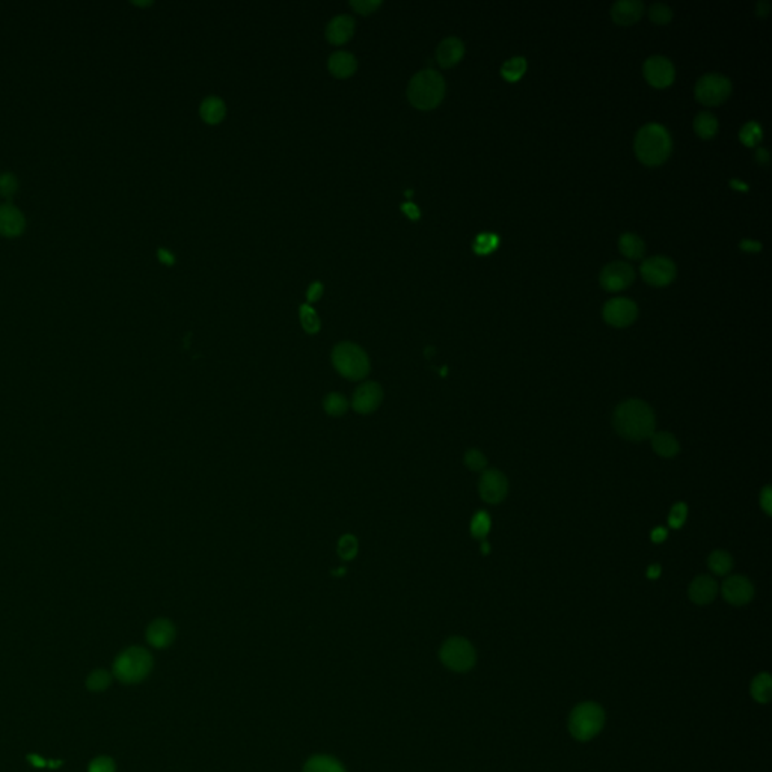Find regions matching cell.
Segmentation results:
<instances>
[{
    "label": "cell",
    "instance_id": "obj_51",
    "mask_svg": "<svg viewBox=\"0 0 772 772\" xmlns=\"http://www.w3.org/2000/svg\"><path fill=\"white\" fill-rule=\"evenodd\" d=\"M756 157H757V160H759L760 163H766V162H769V153L765 150V148H757Z\"/></svg>",
    "mask_w": 772,
    "mask_h": 772
},
{
    "label": "cell",
    "instance_id": "obj_9",
    "mask_svg": "<svg viewBox=\"0 0 772 772\" xmlns=\"http://www.w3.org/2000/svg\"><path fill=\"white\" fill-rule=\"evenodd\" d=\"M641 275L649 284L663 287L673 281L677 273V268L673 259L664 255H653L646 258L639 267Z\"/></svg>",
    "mask_w": 772,
    "mask_h": 772
},
{
    "label": "cell",
    "instance_id": "obj_23",
    "mask_svg": "<svg viewBox=\"0 0 772 772\" xmlns=\"http://www.w3.org/2000/svg\"><path fill=\"white\" fill-rule=\"evenodd\" d=\"M302 772H346L338 759L329 755H315L305 762Z\"/></svg>",
    "mask_w": 772,
    "mask_h": 772
},
{
    "label": "cell",
    "instance_id": "obj_21",
    "mask_svg": "<svg viewBox=\"0 0 772 772\" xmlns=\"http://www.w3.org/2000/svg\"><path fill=\"white\" fill-rule=\"evenodd\" d=\"M353 31H355V20L350 15H338L328 24L326 35L332 44L340 45L351 38Z\"/></svg>",
    "mask_w": 772,
    "mask_h": 772
},
{
    "label": "cell",
    "instance_id": "obj_29",
    "mask_svg": "<svg viewBox=\"0 0 772 772\" xmlns=\"http://www.w3.org/2000/svg\"><path fill=\"white\" fill-rule=\"evenodd\" d=\"M708 564H709V569L715 573V575H720V576H724L732 572L733 569V558L729 552L725 551H713L711 555H709V560H708Z\"/></svg>",
    "mask_w": 772,
    "mask_h": 772
},
{
    "label": "cell",
    "instance_id": "obj_49",
    "mask_svg": "<svg viewBox=\"0 0 772 772\" xmlns=\"http://www.w3.org/2000/svg\"><path fill=\"white\" fill-rule=\"evenodd\" d=\"M650 537H652V540L655 543H661L667 538V529L663 528V527H658V528L653 529L652 534H650Z\"/></svg>",
    "mask_w": 772,
    "mask_h": 772
},
{
    "label": "cell",
    "instance_id": "obj_17",
    "mask_svg": "<svg viewBox=\"0 0 772 772\" xmlns=\"http://www.w3.org/2000/svg\"><path fill=\"white\" fill-rule=\"evenodd\" d=\"M718 594V584L712 576L702 575L691 582L688 589V596L697 605H708Z\"/></svg>",
    "mask_w": 772,
    "mask_h": 772
},
{
    "label": "cell",
    "instance_id": "obj_36",
    "mask_svg": "<svg viewBox=\"0 0 772 772\" xmlns=\"http://www.w3.org/2000/svg\"><path fill=\"white\" fill-rule=\"evenodd\" d=\"M301 321L303 329L308 333H315L320 331V319L310 305L301 306Z\"/></svg>",
    "mask_w": 772,
    "mask_h": 772
},
{
    "label": "cell",
    "instance_id": "obj_27",
    "mask_svg": "<svg viewBox=\"0 0 772 772\" xmlns=\"http://www.w3.org/2000/svg\"><path fill=\"white\" fill-rule=\"evenodd\" d=\"M694 128H695V133L699 135L700 137L709 139L715 133H717L718 119L709 110L699 112V114H697L695 118H694Z\"/></svg>",
    "mask_w": 772,
    "mask_h": 772
},
{
    "label": "cell",
    "instance_id": "obj_39",
    "mask_svg": "<svg viewBox=\"0 0 772 772\" xmlns=\"http://www.w3.org/2000/svg\"><path fill=\"white\" fill-rule=\"evenodd\" d=\"M358 552V542L353 536H342L338 543V554L342 560H351Z\"/></svg>",
    "mask_w": 772,
    "mask_h": 772
},
{
    "label": "cell",
    "instance_id": "obj_43",
    "mask_svg": "<svg viewBox=\"0 0 772 772\" xmlns=\"http://www.w3.org/2000/svg\"><path fill=\"white\" fill-rule=\"evenodd\" d=\"M350 5L356 9V11L359 14H371L374 13L376 9L382 5V2H379V0H351Z\"/></svg>",
    "mask_w": 772,
    "mask_h": 772
},
{
    "label": "cell",
    "instance_id": "obj_20",
    "mask_svg": "<svg viewBox=\"0 0 772 772\" xmlns=\"http://www.w3.org/2000/svg\"><path fill=\"white\" fill-rule=\"evenodd\" d=\"M463 53H464L463 41L457 38V36H448V38L442 40L441 44L438 45L436 58H438L441 67L448 68L462 59Z\"/></svg>",
    "mask_w": 772,
    "mask_h": 772
},
{
    "label": "cell",
    "instance_id": "obj_3",
    "mask_svg": "<svg viewBox=\"0 0 772 772\" xmlns=\"http://www.w3.org/2000/svg\"><path fill=\"white\" fill-rule=\"evenodd\" d=\"M445 96V80L436 70H423L412 77L407 88V97L418 109H433Z\"/></svg>",
    "mask_w": 772,
    "mask_h": 772
},
{
    "label": "cell",
    "instance_id": "obj_1",
    "mask_svg": "<svg viewBox=\"0 0 772 772\" xmlns=\"http://www.w3.org/2000/svg\"><path fill=\"white\" fill-rule=\"evenodd\" d=\"M612 424L616 432L628 441L641 442L652 438L656 427L653 409L643 400L630 398L617 406Z\"/></svg>",
    "mask_w": 772,
    "mask_h": 772
},
{
    "label": "cell",
    "instance_id": "obj_53",
    "mask_svg": "<svg viewBox=\"0 0 772 772\" xmlns=\"http://www.w3.org/2000/svg\"><path fill=\"white\" fill-rule=\"evenodd\" d=\"M769 6H771V5H769V2H766V0H760V2H757V11H759V14H762V15L768 14V13H769Z\"/></svg>",
    "mask_w": 772,
    "mask_h": 772
},
{
    "label": "cell",
    "instance_id": "obj_8",
    "mask_svg": "<svg viewBox=\"0 0 772 772\" xmlns=\"http://www.w3.org/2000/svg\"><path fill=\"white\" fill-rule=\"evenodd\" d=\"M732 80L721 73H706L695 83V97L703 105L715 106L727 100L732 94Z\"/></svg>",
    "mask_w": 772,
    "mask_h": 772
},
{
    "label": "cell",
    "instance_id": "obj_50",
    "mask_svg": "<svg viewBox=\"0 0 772 772\" xmlns=\"http://www.w3.org/2000/svg\"><path fill=\"white\" fill-rule=\"evenodd\" d=\"M159 258H160V262H162L163 264H167V266H171V264L175 262L174 255L169 252V250H166V249H159Z\"/></svg>",
    "mask_w": 772,
    "mask_h": 772
},
{
    "label": "cell",
    "instance_id": "obj_40",
    "mask_svg": "<svg viewBox=\"0 0 772 772\" xmlns=\"http://www.w3.org/2000/svg\"><path fill=\"white\" fill-rule=\"evenodd\" d=\"M688 516V507L683 502H677L672 507V511L668 515V524L672 528H682Z\"/></svg>",
    "mask_w": 772,
    "mask_h": 772
},
{
    "label": "cell",
    "instance_id": "obj_28",
    "mask_svg": "<svg viewBox=\"0 0 772 772\" xmlns=\"http://www.w3.org/2000/svg\"><path fill=\"white\" fill-rule=\"evenodd\" d=\"M751 695L759 703H769L772 697V682L769 673H760L751 683Z\"/></svg>",
    "mask_w": 772,
    "mask_h": 772
},
{
    "label": "cell",
    "instance_id": "obj_24",
    "mask_svg": "<svg viewBox=\"0 0 772 772\" xmlns=\"http://www.w3.org/2000/svg\"><path fill=\"white\" fill-rule=\"evenodd\" d=\"M652 446L658 455L661 457H674L681 451V445L676 436L668 432H658L652 434Z\"/></svg>",
    "mask_w": 772,
    "mask_h": 772
},
{
    "label": "cell",
    "instance_id": "obj_35",
    "mask_svg": "<svg viewBox=\"0 0 772 772\" xmlns=\"http://www.w3.org/2000/svg\"><path fill=\"white\" fill-rule=\"evenodd\" d=\"M499 243V237L494 232H483L478 234L476 241H474V250L478 254H489L492 250L497 249Z\"/></svg>",
    "mask_w": 772,
    "mask_h": 772
},
{
    "label": "cell",
    "instance_id": "obj_19",
    "mask_svg": "<svg viewBox=\"0 0 772 772\" xmlns=\"http://www.w3.org/2000/svg\"><path fill=\"white\" fill-rule=\"evenodd\" d=\"M644 13V3L641 0H617L611 6V15L619 24H632Z\"/></svg>",
    "mask_w": 772,
    "mask_h": 772
},
{
    "label": "cell",
    "instance_id": "obj_41",
    "mask_svg": "<svg viewBox=\"0 0 772 772\" xmlns=\"http://www.w3.org/2000/svg\"><path fill=\"white\" fill-rule=\"evenodd\" d=\"M18 189V180L17 176L9 174V172H5L0 175V195L2 197H13V195L17 192Z\"/></svg>",
    "mask_w": 772,
    "mask_h": 772
},
{
    "label": "cell",
    "instance_id": "obj_10",
    "mask_svg": "<svg viewBox=\"0 0 772 772\" xmlns=\"http://www.w3.org/2000/svg\"><path fill=\"white\" fill-rule=\"evenodd\" d=\"M638 315L637 303L629 297H614L603 306V319L611 326L626 328Z\"/></svg>",
    "mask_w": 772,
    "mask_h": 772
},
{
    "label": "cell",
    "instance_id": "obj_31",
    "mask_svg": "<svg viewBox=\"0 0 772 772\" xmlns=\"http://www.w3.org/2000/svg\"><path fill=\"white\" fill-rule=\"evenodd\" d=\"M764 137V130L757 121H748L739 130V139L745 145H757Z\"/></svg>",
    "mask_w": 772,
    "mask_h": 772
},
{
    "label": "cell",
    "instance_id": "obj_13",
    "mask_svg": "<svg viewBox=\"0 0 772 772\" xmlns=\"http://www.w3.org/2000/svg\"><path fill=\"white\" fill-rule=\"evenodd\" d=\"M478 490L480 497L487 504H499L508 494L507 477L498 469H487L480 478Z\"/></svg>",
    "mask_w": 772,
    "mask_h": 772
},
{
    "label": "cell",
    "instance_id": "obj_44",
    "mask_svg": "<svg viewBox=\"0 0 772 772\" xmlns=\"http://www.w3.org/2000/svg\"><path fill=\"white\" fill-rule=\"evenodd\" d=\"M27 760L31 762V764L35 766V768H56V766H61L62 762L58 760V762H47L44 760L43 757H40L38 755H29L27 756Z\"/></svg>",
    "mask_w": 772,
    "mask_h": 772
},
{
    "label": "cell",
    "instance_id": "obj_47",
    "mask_svg": "<svg viewBox=\"0 0 772 772\" xmlns=\"http://www.w3.org/2000/svg\"><path fill=\"white\" fill-rule=\"evenodd\" d=\"M739 246L743 249V250H750V252H757V250L762 249V243L757 240H751V239H743L741 240Z\"/></svg>",
    "mask_w": 772,
    "mask_h": 772
},
{
    "label": "cell",
    "instance_id": "obj_48",
    "mask_svg": "<svg viewBox=\"0 0 772 772\" xmlns=\"http://www.w3.org/2000/svg\"><path fill=\"white\" fill-rule=\"evenodd\" d=\"M402 210H403V211L406 213V215H407L409 218H411V219H414V220H415V219H420V209H418V207L415 206V204H411V202L403 204Z\"/></svg>",
    "mask_w": 772,
    "mask_h": 772
},
{
    "label": "cell",
    "instance_id": "obj_5",
    "mask_svg": "<svg viewBox=\"0 0 772 772\" xmlns=\"http://www.w3.org/2000/svg\"><path fill=\"white\" fill-rule=\"evenodd\" d=\"M605 724V712L598 703L585 702L576 706L569 717V732L576 741L587 742L598 736Z\"/></svg>",
    "mask_w": 772,
    "mask_h": 772
},
{
    "label": "cell",
    "instance_id": "obj_22",
    "mask_svg": "<svg viewBox=\"0 0 772 772\" xmlns=\"http://www.w3.org/2000/svg\"><path fill=\"white\" fill-rule=\"evenodd\" d=\"M356 59L355 56L346 53V52H337L329 58V71L335 77L346 79L350 77L353 73L356 71Z\"/></svg>",
    "mask_w": 772,
    "mask_h": 772
},
{
    "label": "cell",
    "instance_id": "obj_34",
    "mask_svg": "<svg viewBox=\"0 0 772 772\" xmlns=\"http://www.w3.org/2000/svg\"><path fill=\"white\" fill-rule=\"evenodd\" d=\"M490 531V516L486 511H478V513L472 517L471 522V534L476 538H481L485 540V537Z\"/></svg>",
    "mask_w": 772,
    "mask_h": 772
},
{
    "label": "cell",
    "instance_id": "obj_33",
    "mask_svg": "<svg viewBox=\"0 0 772 772\" xmlns=\"http://www.w3.org/2000/svg\"><path fill=\"white\" fill-rule=\"evenodd\" d=\"M323 406H324V411H326L329 415L341 416L342 414H346L347 407H349V402L344 395L337 394V393H331V394L326 395V398H324Z\"/></svg>",
    "mask_w": 772,
    "mask_h": 772
},
{
    "label": "cell",
    "instance_id": "obj_46",
    "mask_svg": "<svg viewBox=\"0 0 772 772\" xmlns=\"http://www.w3.org/2000/svg\"><path fill=\"white\" fill-rule=\"evenodd\" d=\"M321 294H323V285L320 282H315L308 288L306 297H308V302H315V301L320 299Z\"/></svg>",
    "mask_w": 772,
    "mask_h": 772
},
{
    "label": "cell",
    "instance_id": "obj_2",
    "mask_svg": "<svg viewBox=\"0 0 772 772\" xmlns=\"http://www.w3.org/2000/svg\"><path fill=\"white\" fill-rule=\"evenodd\" d=\"M673 150L672 135L659 123H647L635 136V153L646 165H661Z\"/></svg>",
    "mask_w": 772,
    "mask_h": 772
},
{
    "label": "cell",
    "instance_id": "obj_30",
    "mask_svg": "<svg viewBox=\"0 0 772 772\" xmlns=\"http://www.w3.org/2000/svg\"><path fill=\"white\" fill-rule=\"evenodd\" d=\"M527 70V59L524 58V56H513V58H510L508 61H506L504 63H502L501 67V73L502 76H504L507 80H519L520 77L524 76V73Z\"/></svg>",
    "mask_w": 772,
    "mask_h": 772
},
{
    "label": "cell",
    "instance_id": "obj_37",
    "mask_svg": "<svg viewBox=\"0 0 772 772\" xmlns=\"http://www.w3.org/2000/svg\"><path fill=\"white\" fill-rule=\"evenodd\" d=\"M650 20L658 24H665L673 18V9L664 2H655L649 8Z\"/></svg>",
    "mask_w": 772,
    "mask_h": 772
},
{
    "label": "cell",
    "instance_id": "obj_52",
    "mask_svg": "<svg viewBox=\"0 0 772 772\" xmlns=\"http://www.w3.org/2000/svg\"><path fill=\"white\" fill-rule=\"evenodd\" d=\"M659 573H661V567H659L658 564H653V566H650V567H649V570H647V576H649V578L656 580L658 576H659Z\"/></svg>",
    "mask_w": 772,
    "mask_h": 772
},
{
    "label": "cell",
    "instance_id": "obj_16",
    "mask_svg": "<svg viewBox=\"0 0 772 772\" xmlns=\"http://www.w3.org/2000/svg\"><path fill=\"white\" fill-rule=\"evenodd\" d=\"M175 635L174 623L167 619H156L146 628V641L154 649L169 647L174 643Z\"/></svg>",
    "mask_w": 772,
    "mask_h": 772
},
{
    "label": "cell",
    "instance_id": "obj_54",
    "mask_svg": "<svg viewBox=\"0 0 772 772\" xmlns=\"http://www.w3.org/2000/svg\"><path fill=\"white\" fill-rule=\"evenodd\" d=\"M732 186H734V188H741V189H748V186L742 184L739 180H732Z\"/></svg>",
    "mask_w": 772,
    "mask_h": 772
},
{
    "label": "cell",
    "instance_id": "obj_42",
    "mask_svg": "<svg viewBox=\"0 0 772 772\" xmlns=\"http://www.w3.org/2000/svg\"><path fill=\"white\" fill-rule=\"evenodd\" d=\"M115 771H116V765L114 759H110L107 756L96 757L88 766V772H115Z\"/></svg>",
    "mask_w": 772,
    "mask_h": 772
},
{
    "label": "cell",
    "instance_id": "obj_6",
    "mask_svg": "<svg viewBox=\"0 0 772 772\" xmlns=\"http://www.w3.org/2000/svg\"><path fill=\"white\" fill-rule=\"evenodd\" d=\"M333 367L349 380H361L370 373L367 353L353 342H340L332 351Z\"/></svg>",
    "mask_w": 772,
    "mask_h": 772
},
{
    "label": "cell",
    "instance_id": "obj_7",
    "mask_svg": "<svg viewBox=\"0 0 772 772\" xmlns=\"http://www.w3.org/2000/svg\"><path fill=\"white\" fill-rule=\"evenodd\" d=\"M439 658L442 664L453 672L464 673L476 665L477 655L467 638L451 637L441 647Z\"/></svg>",
    "mask_w": 772,
    "mask_h": 772
},
{
    "label": "cell",
    "instance_id": "obj_14",
    "mask_svg": "<svg viewBox=\"0 0 772 772\" xmlns=\"http://www.w3.org/2000/svg\"><path fill=\"white\" fill-rule=\"evenodd\" d=\"M721 591L724 599L729 603H732V605H736V607L747 605V603L751 602V599L755 598V587H752L751 581L741 575L729 576V578L724 581Z\"/></svg>",
    "mask_w": 772,
    "mask_h": 772
},
{
    "label": "cell",
    "instance_id": "obj_11",
    "mask_svg": "<svg viewBox=\"0 0 772 772\" xmlns=\"http://www.w3.org/2000/svg\"><path fill=\"white\" fill-rule=\"evenodd\" d=\"M643 73L650 85H653L656 88H665L668 85H672L676 76L673 62L669 61L667 56H663V54L649 56V58L644 61Z\"/></svg>",
    "mask_w": 772,
    "mask_h": 772
},
{
    "label": "cell",
    "instance_id": "obj_38",
    "mask_svg": "<svg viewBox=\"0 0 772 772\" xmlns=\"http://www.w3.org/2000/svg\"><path fill=\"white\" fill-rule=\"evenodd\" d=\"M464 464H467L471 471H483L487 467V459L480 450L472 448V450H468L467 454H464Z\"/></svg>",
    "mask_w": 772,
    "mask_h": 772
},
{
    "label": "cell",
    "instance_id": "obj_25",
    "mask_svg": "<svg viewBox=\"0 0 772 772\" xmlns=\"http://www.w3.org/2000/svg\"><path fill=\"white\" fill-rule=\"evenodd\" d=\"M619 249L623 255L635 259L644 255L646 243L643 239L634 234V232H623L619 239Z\"/></svg>",
    "mask_w": 772,
    "mask_h": 772
},
{
    "label": "cell",
    "instance_id": "obj_18",
    "mask_svg": "<svg viewBox=\"0 0 772 772\" xmlns=\"http://www.w3.org/2000/svg\"><path fill=\"white\" fill-rule=\"evenodd\" d=\"M26 225L23 213L13 204L0 206V234L5 237H15L22 234Z\"/></svg>",
    "mask_w": 772,
    "mask_h": 772
},
{
    "label": "cell",
    "instance_id": "obj_45",
    "mask_svg": "<svg viewBox=\"0 0 772 772\" xmlns=\"http://www.w3.org/2000/svg\"><path fill=\"white\" fill-rule=\"evenodd\" d=\"M760 506H762V508H764L765 513L769 516L771 511H772V490H771V486H766L764 490H762Z\"/></svg>",
    "mask_w": 772,
    "mask_h": 772
},
{
    "label": "cell",
    "instance_id": "obj_4",
    "mask_svg": "<svg viewBox=\"0 0 772 772\" xmlns=\"http://www.w3.org/2000/svg\"><path fill=\"white\" fill-rule=\"evenodd\" d=\"M153 669V656L146 649L133 646L126 649L124 652H121L114 667H112V673L118 679L119 682L133 685L142 682L146 676L151 673Z\"/></svg>",
    "mask_w": 772,
    "mask_h": 772
},
{
    "label": "cell",
    "instance_id": "obj_12",
    "mask_svg": "<svg viewBox=\"0 0 772 772\" xmlns=\"http://www.w3.org/2000/svg\"><path fill=\"white\" fill-rule=\"evenodd\" d=\"M635 279V271L626 262H612L602 268L600 285L608 292H620Z\"/></svg>",
    "mask_w": 772,
    "mask_h": 772
},
{
    "label": "cell",
    "instance_id": "obj_26",
    "mask_svg": "<svg viewBox=\"0 0 772 772\" xmlns=\"http://www.w3.org/2000/svg\"><path fill=\"white\" fill-rule=\"evenodd\" d=\"M201 116L209 124H218L225 116V103L218 97H209L201 105Z\"/></svg>",
    "mask_w": 772,
    "mask_h": 772
},
{
    "label": "cell",
    "instance_id": "obj_55",
    "mask_svg": "<svg viewBox=\"0 0 772 772\" xmlns=\"http://www.w3.org/2000/svg\"><path fill=\"white\" fill-rule=\"evenodd\" d=\"M481 552H483V554H487V552H489V543H487V542H483V545H481Z\"/></svg>",
    "mask_w": 772,
    "mask_h": 772
},
{
    "label": "cell",
    "instance_id": "obj_15",
    "mask_svg": "<svg viewBox=\"0 0 772 772\" xmlns=\"http://www.w3.org/2000/svg\"><path fill=\"white\" fill-rule=\"evenodd\" d=\"M384 389L376 382L362 384L353 394L351 406L359 414H371L382 403Z\"/></svg>",
    "mask_w": 772,
    "mask_h": 772
},
{
    "label": "cell",
    "instance_id": "obj_32",
    "mask_svg": "<svg viewBox=\"0 0 772 772\" xmlns=\"http://www.w3.org/2000/svg\"><path fill=\"white\" fill-rule=\"evenodd\" d=\"M110 683H112V674L106 672V669H94V672L86 677V688L92 692L106 691Z\"/></svg>",
    "mask_w": 772,
    "mask_h": 772
}]
</instances>
